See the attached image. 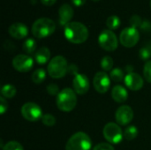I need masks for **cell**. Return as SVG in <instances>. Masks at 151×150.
<instances>
[{"instance_id": "6da1fadb", "label": "cell", "mask_w": 151, "mask_h": 150, "mask_svg": "<svg viewBox=\"0 0 151 150\" xmlns=\"http://www.w3.org/2000/svg\"><path fill=\"white\" fill-rule=\"evenodd\" d=\"M65 38L72 43L81 44L87 41L88 38V30L87 27L77 21L68 23L64 29Z\"/></svg>"}, {"instance_id": "7a4b0ae2", "label": "cell", "mask_w": 151, "mask_h": 150, "mask_svg": "<svg viewBox=\"0 0 151 150\" xmlns=\"http://www.w3.org/2000/svg\"><path fill=\"white\" fill-rule=\"evenodd\" d=\"M56 103L58 108L65 112L73 111L77 104V96L74 90L71 88H64L57 95Z\"/></svg>"}, {"instance_id": "3957f363", "label": "cell", "mask_w": 151, "mask_h": 150, "mask_svg": "<svg viewBox=\"0 0 151 150\" xmlns=\"http://www.w3.org/2000/svg\"><path fill=\"white\" fill-rule=\"evenodd\" d=\"M56 30L55 22L49 18H40L32 26V34L36 38H45L51 35Z\"/></svg>"}, {"instance_id": "277c9868", "label": "cell", "mask_w": 151, "mask_h": 150, "mask_svg": "<svg viewBox=\"0 0 151 150\" xmlns=\"http://www.w3.org/2000/svg\"><path fill=\"white\" fill-rule=\"evenodd\" d=\"M67 61L62 56H56L51 58L47 67L49 75L53 79L63 78L67 73Z\"/></svg>"}, {"instance_id": "5b68a950", "label": "cell", "mask_w": 151, "mask_h": 150, "mask_svg": "<svg viewBox=\"0 0 151 150\" xmlns=\"http://www.w3.org/2000/svg\"><path fill=\"white\" fill-rule=\"evenodd\" d=\"M91 146L90 137L83 132H78L70 137L65 145V150H89Z\"/></svg>"}, {"instance_id": "8992f818", "label": "cell", "mask_w": 151, "mask_h": 150, "mask_svg": "<svg viewBox=\"0 0 151 150\" xmlns=\"http://www.w3.org/2000/svg\"><path fill=\"white\" fill-rule=\"evenodd\" d=\"M98 43L100 47L106 51H114L117 50L119 41L116 34L110 29H105L98 36Z\"/></svg>"}, {"instance_id": "52a82bcc", "label": "cell", "mask_w": 151, "mask_h": 150, "mask_svg": "<svg viewBox=\"0 0 151 150\" xmlns=\"http://www.w3.org/2000/svg\"><path fill=\"white\" fill-rule=\"evenodd\" d=\"M103 133L105 140L112 144H119L124 137V133L120 126L112 122L105 125Z\"/></svg>"}, {"instance_id": "ba28073f", "label": "cell", "mask_w": 151, "mask_h": 150, "mask_svg": "<svg viewBox=\"0 0 151 150\" xmlns=\"http://www.w3.org/2000/svg\"><path fill=\"white\" fill-rule=\"evenodd\" d=\"M140 40V33L137 28L129 27L123 29L119 35L120 43L127 48L135 46Z\"/></svg>"}, {"instance_id": "9c48e42d", "label": "cell", "mask_w": 151, "mask_h": 150, "mask_svg": "<svg viewBox=\"0 0 151 150\" xmlns=\"http://www.w3.org/2000/svg\"><path fill=\"white\" fill-rule=\"evenodd\" d=\"M21 115L25 119L30 122H35L42 119V111L40 106L35 103H27L21 107Z\"/></svg>"}, {"instance_id": "30bf717a", "label": "cell", "mask_w": 151, "mask_h": 150, "mask_svg": "<svg viewBox=\"0 0 151 150\" xmlns=\"http://www.w3.org/2000/svg\"><path fill=\"white\" fill-rule=\"evenodd\" d=\"M34 65V60L31 57L24 54L17 55L12 59V66L15 70L20 72H27L32 69Z\"/></svg>"}, {"instance_id": "8fae6325", "label": "cell", "mask_w": 151, "mask_h": 150, "mask_svg": "<svg viewBox=\"0 0 151 150\" xmlns=\"http://www.w3.org/2000/svg\"><path fill=\"white\" fill-rule=\"evenodd\" d=\"M93 85L95 89L98 93L100 94L106 93L111 86V80L109 75L105 72H96L93 79Z\"/></svg>"}, {"instance_id": "7c38bea8", "label": "cell", "mask_w": 151, "mask_h": 150, "mask_svg": "<svg viewBox=\"0 0 151 150\" xmlns=\"http://www.w3.org/2000/svg\"><path fill=\"white\" fill-rule=\"evenodd\" d=\"M116 121L121 126L128 125L134 118V111L128 105H123L119 107L115 114Z\"/></svg>"}, {"instance_id": "4fadbf2b", "label": "cell", "mask_w": 151, "mask_h": 150, "mask_svg": "<svg viewBox=\"0 0 151 150\" xmlns=\"http://www.w3.org/2000/svg\"><path fill=\"white\" fill-rule=\"evenodd\" d=\"M73 86L74 92L78 95H85L88 89H89V80L88 77L84 74H77L74 76L73 81Z\"/></svg>"}, {"instance_id": "5bb4252c", "label": "cell", "mask_w": 151, "mask_h": 150, "mask_svg": "<svg viewBox=\"0 0 151 150\" xmlns=\"http://www.w3.org/2000/svg\"><path fill=\"white\" fill-rule=\"evenodd\" d=\"M125 84L126 86L133 90V91H138L142 88L143 87V79L142 76L136 72H129L125 76Z\"/></svg>"}, {"instance_id": "9a60e30c", "label": "cell", "mask_w": 151, "mask_h": 150, "mask_svg": "<svg viewBox=\"0 0 151 150\" xmlns=\"http://www.w3.org/2000/svg\"><path fill=\"white\" fill-rule=\"evenodd\" d=\"M8 33L14 39L20 40L27 37V35L28 34V28L25 24L20 22H16L9 27Z\"/></svg>"}, {"instance_id": "2e32d148", "label": "cell", "mask_w": 151, "mask_h": 150, "mask_svg": "<svg viewBox=\"0 0 151 150\" xmlns=\"http://www.w3.org/2000/svg\"><path fill=\"white\" fill-rule=\"evenodd\" d=\"M59 15V24L61 26H66L70 23L71 19L73 17V9L69 4H64L59 7L58 10Z\"/></svg>"}, {"instance_id": "e0dca14e", "label": "cell", "mask_w": 151, "mask_h": 150, "mask_svg": "<svg viewBox=\"0 0 151 150\" xmlns=\"http://www.w3.org/2000/svg\"><path fill=\"white\" fill-rule=\"evenodd\" d=\"M111 97L117 103H125L128 98V93L127 89L120 85H116L111 90Z\"/></svg>"}, {"instance_id": "ac0fdd59", "label": "cell", "mask_w": 151, "mask_h": 150, "mask_svg": "<svg viewBox=\"0 0 151 150\" xmlns=\"http://www.w3.org/2000/svg\"><path fill=\"white\" fill-rule=\"evenodd\" d=\"M50 57V51L47 47H42L38 50H36L35 54V59L37 64L44 65L48 63Z\"/></svg>"}, {"instance_id": "d6986e66", "label": "cell", "mask_w": 151, "mask_h": 150, "mask_svg": "<svg viewBox=\"0 0 151 150\" xmlns=\"http://www.w3.org/2000/svg\"><path fill=\"white\" fill-rule=\"evenodd\" d=\"M46 78V72L42 68L36 69L32 74V80L35 84H41Z\"/></svg>"}, {"instance_id": "ffe728a7", "label": "cell", "mask_w": 151, "mask_h": 150, "mask_svg": "<svg viewBox=\"0 0 151 150\" xmlns=\"http://www.w3.org/2000/svg\"><path fill=\"white\" fill-rule=\"evenodd\" d=\"M1 95L4 98H12L16 95V88L11 84L4 85L1 89Z\"/></svg>"}, {"instance_id": "44dd1931", "label": "cell", "mask_w": 151, "mask_h": 150, "mask_svg": "<svg viewBox=\"0 0 151 150\" xmlns=\"http://www.w3.org/2000/svg\"><path fill=\"white\" fill-rule=\"evenodd\" d=\"M121 24L120 19L116 15H111L106 19V26L110 30H115L119 27Z\"/></svg>"}, {"instance_id": "7402d4cb", "label": "cell", "mask_w": 151, "mask_h": 150, "mask_svg": "<svg viewBox=\"0 0 151 150\" xmlns=\"http://www.w3.org/2000/svg\"><path fill=\"white\" fill-rule=\"evenodd\" d=\"M36 42L33 38L27 39L23 43V50L27 54H32L35 51Z\"/></svg>"}, {"instance_id": "603a6c76", "label": "cell", "mask_w": 151, "mask_h": 150, "mask_svg": "<svg viewBox=\"0 0 151 150\" xmlns=\"http://www.w3.org/2000/svg\"><path fill=\"white\" fill-rule=\"evenodd\" d=\"M138 135V129L134 126H128L124 131V138L127 141H133Z\"/></svg>"}, {"instance_id": "cb8c5ba5", "label": "cell", "mask_w": 151, "mask_h": 150, "mask_svg": "<svg viewBox=\"0 0 151 150\" xmlns=\"http://www.w3.org/2000/svg\"><path fill=\"white\" fill-rule=\"evenodd\" d=\"M110 78L115 81V82H119L121 81L123 79H125L124 76V72L119 69V68H114L113 70H111V74H110Z\"/></svg>"}, {"instance_id": "d4e9b609", "label": "cell", "mask_w": 151, "mask_h": 150, "mask_svg": "<svg viewBox=\"0 0 151 150\" xmlns=\"http://www.w3.org/2000/svg\"><path fill=\"white\" fill-rule=\"evenodd\" d=\"M113 59L110 56H105L101 60V66L104 71H111L113 67Z\"/></svg>"}, {"instance_id": "484cf974", "label": "cell", "mask_w": 151, "mask_h": 150, "mask_svg": "<svg viewBox=\"0 0 151 150\" xmlns=\"http://www.w3.org/2000/svg\"><path fill=\"white\" fill-rule=\"evenodd\" d=\"M2 150H24V149H23L22 145L20 143H19L18 141H12L7 142L4 146Z\"/></svg>"}, {"instance_id": "4316f807", "label": "cell", "mask_w": 151, "mask_h": 150, "mask_svg": "<svg viewBox=\"0 0 151 150\" xmlns=\"http://www.w3.org/2000/svg\"><path fill=\"white\" fill-rule=\"evenodd\" d=\"M42 122L46 126H53L56 124V118L51 114H44L42 117Z\"/></svg>"}, {"instance_id": "83f0119b", "label": "cell", "mask_w": 151, "mask_h": 150, "mask_svg": "<svg viewBox=\"0 0 151 150\" xmlns=\"http://www.w3.org/2000/svg\"><path fill=\"white\" fill-rule=\"evenodd\" d=\"M143 21H142V17H140L139 15H133L130 19V25L132 27H134V28H141L142 25Z\"/></svg>"}, {"instance_id": "f1b7e54d", "label": "cell", "mask_w": 151, "mask_h": 150, "mask_svg": "<svg viewBox=\"0 0 151 150\" xmlns=\"http://www.w3.org/2000/svg\"><path fill=\"white\" fill-rule=\"evenodd\" d=\"M143 75L145 80L151 83V60H149L146 62L144 68H143Z\"/></svg>"}, {"instance_id": "f546056e", "label": "cell", "mask_w": 151, "mask_h": 150, "mask_svg": "<svg viewBox=\"0 0 151 150\" xmlns=\"http://www.w3.org/2000/svg\"><path fill=\"white\" fill-rule=\"evenodd\" d=\"M139 57L142 60H149L151 57V50L149 47H143L139 50Z\"/></svg>"}, {"instance_id": "4dcf8cb0", "label": "cell", "mask_w": 151, "mask_h": 150, "mask_svg": "<svg viewBox=\"0 0 151 150\" xmlns=\"http://www.w3.org/2000/svg\"><path fill=\"white\" fill-rule=\"evenodd\" d=\"M46 89H47L48 94L50 95H58L59 94V92H60L58 85H56V84H50V85H48Z\"/></svg>"}, {"instance_id": "1f68e13d", "label": "cell", "mask_w": 151, "mask_h": 150, "mask_svg": "<svg viewBox=\"0 0 151 150\" xmlns=\"http://www.w3.org/2000/svg\"><path fill=\"white\" fill-rule=\"evenodd\" d=\"M93 150H114V148L109 143L103 142V143H99L96 146H95Z\"/></svg>"}, {"instance_id": "d6a6232c", "label": "cell", "mask_w": 151, "mask_h": 150, "mask_svg": "<svg viewBox=\"0 0 151 150\" xmlns=\"http://www.w3.org/2000/svg\"><path fill=\"white\" fill-rule=\"evenodd\" d=\"M7 108H8L7 102L5 101L4 97L1 96L0 97V112H1V115L4 114V112L7 111Z\"/></svg>"}, {"instance_id": "836d02e7", "label": "cell", "mask_w": 151, "mask_h": 150, "mask_svg": "<svg viewBox=\"0 0 151 150\" xmlns=\"http://www.w3.org/2000/svg\"><path fill=\"white\" fill-rule=\"evenodd\" d=\"M78 71H79V68H78V66H77L76 65L72 64V65H68L67 73H70V74H72V75L76 76L77 74H79V73H78Z\"/></svg>"}, {"instance_id": "e575fe53", "label": "cell", "mask_w": 151, "mask_h": 150, "mask_svg": "<svg viewBox=\"0 0 151 150\" xmlns=\"http://www.w3.org/2000/svg\"><path fill=\"white\" fill-rule=\"evenodd\" d=\"M141 28L142 29V30H144V31H148V30H150L151 29V23L150 21H143V23H142V27H141Z\"/></svg>"}, {"instance_id": "d590c367", "label": "cell", "mask_w": 151, "mask_h": 150, "mask_svg": "<svg viewBox=\"0 0 151 150\" xmlns=\"http://www.w3.org/2000/svg\"><path fill=\"white\" fill-rule=\"evenodd\" d=\"M41 2L45 6H51V5L55 4L57 0H41Z\"/></svg>"}, {"instance_id": "8d00e7d4", "label": "cell", "mask_w": 151, "mask_h": 150, "mask_svg": "<svg viewBox=\"0 0 151 150\" xmlns=\"http://www.w3.org/2000/svg\"><path fill=\"white\" fill-rule=\"evenodd\" d=\"M73 4L75 5V6H82L85 3H86V0H72Z\"/></svg>"}, {"instance_id": "74e56055", "label": "cell", "mask_w": 151, "mask_h": 150, "mask_svg": "<svg viewBox=\"0 0 151 150\" xmlns=\"http://www.w3.org/2000/svg\"><path fill=\"white\" fill-rule=\"evenodd\" d=\"M93 1H99V0H93Z\"/></svg>"}, {"instance_id": "f35d334b", "label": "cell", "mask_w": 151, "mask_h": 150, "mask_svg": "<svg viewBox=\"0 0 151 150\" xmlns=\"http://www.w3.org/2000/svg\"><path fill=\"white\" fill-rule=\"evenodd\" d=\"M150 7H151V0H150Z\"/></svg>"}]
</instances>
